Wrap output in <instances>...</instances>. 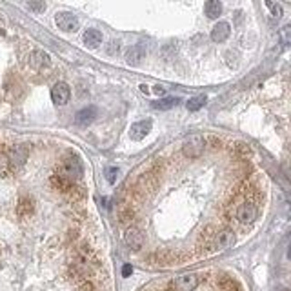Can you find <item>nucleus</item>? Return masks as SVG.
<instances>
[{
    "label": "nucleus",
    "instance_id": "obj_9",
    "mask_svg": "<svg viewBox=\"0 0 291 291\" xmlns=\"http://www.w3.org/2000/svg\"><path fill=\"white\" fill-rule=\"evenodd\" d=\"M124 240L128 244V248H131L133 251H139L144 246V235L139 228H129L124 235Z\"/></svg>",
    "mask_w": 291,
    "mask_h": 291
},
{
    "label": "nucleus",
    "instance_id": "obj_19",
    "mask_svg": "<svg viewBox=\"0 0 291 291\" xmlns=\"http://www.w3.org/2000/svg\"><path fill=\"white\" fill-rule=\"evenodd\" d=\"M177 102H178V99H175V96H167V99H162V101L153 102V108H155V110H171Z\"/></svg>",
    "mask_w": 291,
    "mask_h": 291
},
{
    "label": "nucleus",
    "instance_id": "obj_18",
    "mask_svg": "<svg viewBox=\"0 0 291 291\" xmlns=\"http://www.w3.org/2000/svg\"><path fill=\"white\" fill-rule=\"evenodd\" d=\"M206 15H208V19H217V17H220V13H222V4L220 2H217V0H210L208 4H206Z\"/></svg>",
    "mask_w": 291,
    "mask_h": 291
},
{
    "label": "nucleus",
    "instance_id": "obj_24",
    "mask_svg": "<svg viewBox=\"0 0 291 291\" xmlns=\"http://www.w3.org/2000/svg\"><path fill=\"white\" fill-rule=\"evenodd\" d=\"M235 151L239 153V155H242V157H249V146H246V144H237V148H235Z\"/></svg>",
    "mask_w": 291,
    "mask_h": 291
},
{
    "label": "nucleus",
    "instance_id": "obj_16",
    "mask_svg": "<svg viewBox=\"0 0 291 291\" xmlns=\"http://www.w3.org/2000/svg\"><path fill=\"white\" fill-rule=\"evenodd\" d=\"M35 211V202L31 197H22L19 201V208H17V213L20 217H29Z\"/></svg>",
    "mask_w": 291,
    "mask_h": 291
},
{
    "label": "nucleus",
    "instance_id": "obj_20",
    "mask_svg": "<svg viewBox=\"0 0 291 291\" xmlns=\"http://www.w3.org/2000/svg\"><path fill=\"white\" fill-rule=\"evenodd\" d=\"M219 286L222 287L224 291H240L239 284H237L233 278H229V277H220L219 278Z\"/></svg>",
    "mask_w": 291,
    "mask_h": 291
},
{
    "label": "nucleus",
    "instance_id": "obj_23",
    "mask_svg": "<svg viewBox=\"0 0 291 291\" xmlns=\"http://www.w3.org/2000/svg\"><path fill=\"white\" fill-rule=\"evenodd\" d=\"M131 219H133V211H131V208H126V210L120 211V220H122V222H129Z\"/></svg>",
    "mask_w": 291,
    "mask_h": 291
},
{
    "label": "nucleus",
    "instance_id": "obj_6",
    "mask_svg": "<svg viewBox=\"0 0 291 291\" xmlns=\"http://www.w3.org/2000/svg\"><path fill=\"white\" fill-rule=\"evenodd\" d=\"M69 96H71V89H69V86H67L66 82H57V84L53 86V89H51L53 104H57V106L67 104Z\"/></svg>",
    "mask_w": 291,
    "mask_h": 291
},
{
    "label": "nucleus",
    "instance_id": "obj_10",
    "mask_svg": "<svg viewBox=\"0 0 291 291\" xmlns=\"http://www.w3.org/2000/svg\"><path fill=\"white\" fill-rule=\"evenodd\" d=\"M151 126H153V122L151 120H140V122H135L131 128H129V137L133 140H142L146 135L151 131Z\"/></svg>",
    "mask_w": 291,
    "mask_h": 291
},
{
    "label": "nucleus",
    "instance_id": "obj_8",
    "mask_svg": "<svg viewBox=\"0 0 291 291\" xmlns=\"http://www.w3.org/2000/svg\"><path fill=\"white\" fill-rule=\"evenodd\" d=\"M28 155H29V149L28 146H11L10 151H8V160L11 162V166H22V164L28 160Z\"/></svg>",
    "mask_w": 291,
    "mask_h": 291
},
{
    "label": "nucleus",
    "instance_id": "obj_17",
    "mask_svg": "<svg viewBox=\"0 0 291 291\" xmlns=\"http://www.w3.org/2000/svg\"><path fill=\"white\" fill-rule=\"evenodd\" d=\"M84 42H86L89 48H99L102 44L101 31H96V29H87L86 33H84Z\"/></svg>",
    "mask_w": 291,
    "mask_h": 291
},
{
    "label": "nucleus",
    "instance_id": "obj_26",
    "mask_svg": "<svg viewBox=\"0 0 291 291\" xmlns=\"http://www.w3.org/2000/svg\"><path fill=\"white\" fill-rule=\"evenodd\" d=\"M267 6L271 8V11H273V15H275V19H280V15H282V10H280V6H273L271 2H267Z\"/></svg>",
    "mask_w": 291,
    "mask_h": 291
},
{
    "label": "nucleus",
    "instance_id": "obj_11",
    "mask_svg": "<svg viewBox=\"0 0 291 291\" xmlns=\"http://www.w3.org/2000/svg\"><path fill=\"white\" fill-rule=\"evenodd\" d=\"M96 115H99V110L95 106H87V108H84V110H80L75 115V122L78 126H87L96 119Z\"/></svg>",
    "mask_w": 291,
    "mask_h": 291
},
{
    "label": "nucleus",
    "instance_id": "obj_14",
    "mask_svg": "<svg viewBox=\"0 0 291 291\" xmlns=\"http://www.w3.org/2000/svg\"><path fill=\"white\" fill-rule=\"evenodd\" d=\"M229 31H231V28H229L228 22H219V24L213 28V31H211V38H213L215 42H224L226 38L229 37Z\"/></svg>",
    "mask_w": 291,
    "mask_h": 291
},
{
    "label": "nucleus",
    "instance_id": "obj_29",
    "mask_svg": "<svg viewBox=\"0 0 291 291\" xmlns=\"http://www.w3.org/2000/svg\"><path fill=\"white\" fill-rule=\"evenodd\" d=\"M164 91H166V89H164L162 86H157V87H155V93H157V95H164Z\"/></svg>",
    "mask_w": 291,
    "mask_h": 291
},
{
    "label": "nucleus",
    "instance_id": "obj_2",
    "mask_svg": "<svg viewBox=\"0 0 291 291\" xmlns=\"http://www.w3.org/2000/svg\"><path fill=\"white\" fill-rule=\"evenodd\" d=\"M58 175L66 180L73 182V180H78V178L84 175V169H82V162L78 160L76 157H67L62 160L60 164V169H58Z\"/></svg>",
    "mask_w": 291,
    "mask_h": 291
},
{
    "label": "nucleus",
    "instance_id": "obj_12",
    "mask_svg": "<svg viewBox=\"0 0 291 291\" xmlns=\"http://www.w3.org/2000/svg\"><path fill=\"white\" fill-rule=\"evenodd\" d=\"M146 53H148V49H146V44L139 42L137 46H133V48L128 51V55H126V60H128V64L135 66V64H139L140 60L146 57Z\"/></svg>",
    "mask_w": 291,
    "mask_h": 291
},
{
    "label": "nucleus",
    "instance_id": "obj_1",
    "mask_svg": "<svg viewBox=\"0 0 291 291\" xmlns=\"http://www.w3.org/2000/svg\"><path fill=\"white\" fill-rule=\"evenodd\" d=\"M204 244V251L208 253H219L224 249L231 248L235 244V231L231 229H220V231H213V229H206L201 237V246Z\"/></svg>",
    "mask_w": 291,
    "mask_h": 291
},
{
    "label": "nucleus",
    "instance_id": "obj_27",
    "mask_svg": "<svg viewBox=\"0 0 291 291\" xmlns=\"http://www.w3.org/2000/svg\"><path fill=\"white\" fill-rule=\"evenodd\" d=\"M133 273V267H131V264H126L124 267H122V277H129Z\"/></svg>",
    "mask_w": 291,
    "mask_h": 291
},
{
    "label": "nucleus",
    "instance_id": "obj_3",
    "mask_svg": "<svg viewBox=\"0 0 291 291\" xmlns=\"http://www.w3.org/2000/svg\"><path fill=\"white\" fill-rule=\"evenodd\" d=\"M201 284V278L195 273H184L178 275L169 282V289L171 291H195L197 286Z\"/></svg>",
    "mask_w": 291,
    "mask_h": 291
},
{
    "label": "nucleus",
    "instance_id": "obj_25",
    "mask_svg": "<svg viewBox=\"0 0 291 291\" xmlns=\"http://www.w3.org/2000/svg\"><path fill=\"white\" fill-rule=\"evenodd\" d=\"M289 26H286V28L282 29L280 31V37H282V44H284V46H287V44H289Z\"/></svg>",
    "mask_w": 291,
    "mask_h": 291
},
{
    "label": "nucleus",
    "instance_id": "obj_21",
    "mask_svg": "<svg viewBox=\"0 0 291 291\" xmlns=\"http://www.w3.org/2000/svg\"><path fill=\"white\" fill-rule=\"evenodd\" d=\"M204 104H206V96L204 95H199V96H193V99H189L186 106H187V110H189V111H199Z\"/></svg>",
    "mask_w": 291,
    "mask_h": 291
},
{
    "label": "nucleus",
    "instance_id": "obj_5",
    "mask_svg": "<svg viewBox=\"0 0 291 291\" xmlns=\"http://www.w3.org/2000/svg\"><path fill=\"white\" fill-rule=\"evenodd\" d=\"M258 211H257V206L253 204V202H242V204L239 206V210H237V219L242 222V224H251L255 219H257Z\"/></svg>",
    "mask_w": 291,
    "mask_h": 291
},
{
    "label": "nucleus",
    "instance_id": "obj_22",
    "mask_svg": "<svg viewBox=\"0 0 291 291\" xmlns=\"http://www.w3.org/2000/svg\"><path fill=\"white\" fill-rule=\"evenodd\" d=\"M119 175H120L119 167H115V166L106 167V177H108V182H110V184H115V182H117V178H119Z\"/></svg>",
    "mask_w": 291,
    "mask_h": 291
},
{
    "label": "nucleus",
    "instance_id": "obj_13",
    "mask_svg": "<svg viewBox=\"0 0 291 291\" xmlns=\"http://www.w3.org/2000/svg\"><path fill=\"white\" fill-rule=\"evenodd\" d=\"M51 184L53 187H57L58 191H62V193H75V191H78L75 186H73V182L66 180V178H62L60 175H53L51 177Z\"/></svg>",
    "mask_w": 291,
    "mask_h": 291
},
{
    "label": "nucleus",
    "instance_id": "obj_15",
    "mask_svg": "<svg viewBox=\"0 0 291 291\" xmlns=\"http://www.w3.org/2000/svg\"><path fill=\"white\" fill-rule=\"evenodd\" d=\"M51 64L49 60V55L44 51H33L31 53V66L37 67V69H44V67H48Z\"/></svg>",
    "mask_w": 291,
    "mask_h": 291
},
{
    "label": "nucleus",
    "instance_id": "obj_7",
    "mask_svg": "<svg viewBox=\"0 0 291 291\" xmlns=\"http://www.w3.org/2000/svg\"><path fill=\"white\" fill-rule=\"evenodd\" d=\"M55 22H57L58 28L62 29V31H66V33H71V31H76V29H78V19H76L73 13H67V11L58 13Z\"/></svg>",
    "mask_w": 291,
    "mask_h": 291
},
{
    "label": "nucleus",
    "instance_id": "obj_28",
    "mask_svg": "<svg viewBox=\"0 0 291 291\" xmlns=\"http://www.w3.org/2000/svg\"><path fill=\"white\" fill-rule=\"evenodd\" d=\"M29 8H33V10H44V4H37V2H31Z\"/></svg>",
    "mask_w": 291,
    "mask_h": 291
},
{
    "label": "nucleus",
    "instance_id": "obj_4",
    "mask_svg": "<svg viewBox=\"0 0 291 291\" xmlns=\"http://www.w3.org/2000/svg\"><path fill=\"white\" fill-rule=\"evenodd\" d=\"M204 148H206V140L201 135H191V137H187V139L184 140V144H182V151H184V155H186L187 158L201 157L202 153H204Z\"/></svg>",
    "mask_w": 291,
    "mask_h": 291
}]
</instances>
